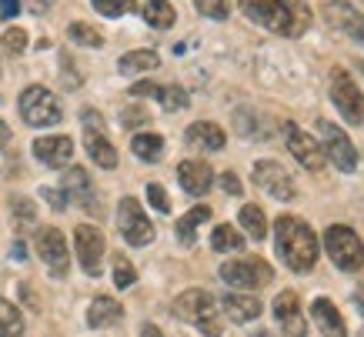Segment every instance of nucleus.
Wrapping results in <instances>:
<instances>
[{
    "label": "nucleus",
    "instance_id": "obj_1",
    "mask_svg": "<svg viewBox=\"0 0 364 337\" xmlns=\"http://www.w3.org/2000/svg\"><path fill=\"white\" fill-rule=\"evenodd\" d=\"M237 4L254 23H264L267 31L284 37H301L311 27V11L301 0H237Z\"/></svg>",
    "mask_w": 364,
    "mask_h": 337
},
{
    "label": "nucleus",
    "instance_id": "obj_2",
    "mask_svg": "<svg viewBox=\"0 0 364 337\" xmlns=\"http://www.w3.org/2000/svg\"><path fill=\"white\" fill-rule=\"evenodd\" d=\"M277 257L291 267V271H298V274H308L314 264H318V237H314V230L304 224V220L298 218H281L277 220Z\"/></svg>",
    "mask_w": 364,
    "mask_h": 337
},
{
    "label": "nucleus",
    "instance_id": "obj_3",
    "mask_svg": "<svg viewBox=\"0 0 364 337\" xmlns=\"http://www.w3.org/2000/svg\"><path fill=\"white\" fill-rule=\"evenodd\" d=\"M174 314L181 317V321L194 324L204 337H221L224 334L221 314H218V301H214L208 291H198V287L184 291L174 301Z\"/></svg>",
    "mask_w": 364,
    "mask_h": 337
},
{
    "label": "nucleus",
    "instance_id": "obj_4",
    "mask_svg": "<svg viewBox=\"0 0 364 337\" xmlns=\"http://www.w3.org/2000/svg\"><path fill=\"white\" fill-rule=\"evenodd\" d=\"M324 247H328L331 261L338 264L341 271H361L364 267V244L351 228L331 224V228L324 230Z\"/></svg>",
    "mask_w": 364,
    "mask_h": 337
},
{
    "label": "nucleus",
    "instance_id": "obj_5",
    "mask_svg": "<svg viewBox=\"0 0 364 337\" xmlns=\"http://www.w3.org/2000/svg\"><path fill=\"white\" fill-rule=\"evenodd\" d=\"M17 107H21V117L27 120L31 127H54L57 120L64 117V114H60L57 97L47 87H41V84H33V87L23 90Z\"/></svg>",
    "mask_w": 364,
    "mask_h": 337
},
{
    "label": "nucleus",
    "instance_id": "obj_6",
    "mask_svg": "<svg viewBox=\"0 0 364 337\" xmlns=\"http://www.w3.org/2000/svg\"><path fill=\"white\" fill-rule=\"evenodd\" d=\"M331 100L338 104V110H341V117L348 124H364V94L344 67L331 70Z\"/></svg>",
    "mask_w": 364,
    "mask_h": 337
},
{
    "label": "nucleus",
    "instance_id": "obj_7",
    "mask_svg": "<svg viewBox=\"0 0 364 337\" xmlns=\"http://www.w3.org/2000/svg\"><path fill=\"white\" fill-rule=\"evenodd\" d=\"M221 277L231 284V287H237V291H257V287L271 284L274 271H271V264L261 261V257H244V261H228L224 264Z\"/></svg>",
    "mask_w": 364,
    "mask_h": 337
},
{
    "label": "nucleus",
    "instance_id": "obj_8",
    "mask_svg": "<svg viewBox=\"0 0 364 337\" xmlns=\"http://www.w3.org/2000/svg\"><path fill=\"white\" fill-rule=\"evenodd\" d=\"M80 120H84V147H87V154L94 157V164L104 167V171H114V167H117V151H114V144L104 137V117H100L97 110H84Z\"/></svg>",
    "mask_w": 364,
    "mask_h": 337
},
{
    "label": "nucleus",
    "instance_id": "obj_9",
    "mask_svg": "<svg viewBox=\"0 0 364 337\" xmlns=\"http://www.w3.org/2000/svg\"><path fill=\"white\" fill-rule=\"evenodd\" d=\"M318 134H321V151H324V161H334L338 171H348L351 174L354 167H358V151H354V144L348 141V134L341 127H334L331 120H318Z\"/></svg>",
    "mask_w": 364,
    "mask_h": 337
},
{
    "label": "nucleus",
    "instance_id": "obj_10",
    "mask_svg": "<svg viewBox=\"0 0 364 337\" xmlns=\"http://www.w3.org/2000/svg\"><path fill=\"white\" fill-rule=\"evenodd\" d=\"M117 228H121L124 240L131 247H147L154 240V224L147 220V214L141 210V204L134 197H124L121 207H117Z\"/></svg>",
    "mask_w": 364,
    "mask_h": 337
},
{
    "label": "nucleus",
    "instance_id": "obj_11",
    "mask_svg": "<svg viewBox=\"0 0 364 337\" xmlns=\"http://www.w3.org/2000/svg\"><path fill=\"white\" fill-rule=\"evenodd\" d=\"M284 144H287V151H291V157H298L301 167H308V171H314L318 174L321 167H324V151H321V144L311 137L308 131H301L298 124H291L287 120L284 124Z\"/></svg>",
    "mask_w": 364,
    "mask_h": 337
},
{
    "label": "nucleus",
    "instance_id": "obj_12",
    "mask_svg": "<svg viewBox=\"0 0 364 337\" xmlns=\"http://www.w3.org/2000/svg\"><path fill=\"white\" fill-rule=\"evenodd\" d=\"M37 254L47 264V271L54 277H64L70 267V254H67V237L57 228H41L37 230Z\"/></svg>",
    "mask_w": 364,
    "mask_h": 337
},
{
    "label": "nucleus",
    "instance_id": "obj_13",
    "mask_svg": "<svg viewBox=\"0 0 364 337\" xmlns=\"http://www.w3.org/2000/svg\"><path fill=\"white\" fill-rule=\"evenodd\" d=\"M254 184L274 200H294V181L277 161H257L254 164Z\"/></svg>",
    "mask_w": 364,
    "mask_h": 337
},
{
    "label": "nucleus",
    "instance_id": "obj_14",
    "mask_svg": "<svg viewBox=\"0 0 364 337\" xmlns=\"http://www.w3.org/2000/svg\"><path fill=\"white\" fill-rule=\"evenodd\" d=\"M74 247H77V261L84 267V274L97 277L104 271L100 267V261H104V234L97 228H90V224H80L74 230Z\"/></svg>",
    "mask_w": 364,
    "mask_h": 337
},
{
    "label": "nucleus",
    "instance_id": "obj_15",
    "mask_svg": "<svg viewBox=\"0 0 364 337\" xmlns=\"http://www.w3.org/2000/svg\"><path fill=\"white\" fill-rule=\"evenodd\" d=\"M321 11H324V17H328L331 27L344 31L354 44L364 47V17L354 11L351 4H344V0H324V7H321Z\"/></svg>",
    "mask_w": 364,
    "mask_h": 337
},
{
    "label": "nucleus",
    "instance_id": "obj_16",
    "mask_svg": "<svg viewBox=\"0 0 364 337\" xmlns=\"http://www.w3.org/2000/svg\"><path fill=\"white\" fill-rule=\"evenodd\" d=\"M274 317L277 324H281V331L291 337H304L308 334V321H304V314H301V297L298 291H281L274 297Z\"/></svg>",
    "mask_w": 364,
    "mask_h": 337
},
{
    "label": "nucleus",
    "instance_id": "obj_17",
    "mask_svg": "<svg viewBox=\"0 0 364 337\" xmlns=\"http://www.w3.org/2000/svg\"><path fill=\"white\" fill-rule=\"evenodd\" d=\"M64 194L67 200H77L80 207H87L90 214H100L97 210V194H94V184H90V177L84 167H70L64 177Z\"/></svg>",
    "mask_w": 364,
    "mask_h": 337
},
{
    "label": "nucleus",
    "instance_id": "obj_18",
    "mask_svg": "<svg viewBox=\"0 0 364 337\" xmlns=\"http://www.w3.org/2000/svg\"><path fill=\"white\" fill-rule=\"evenodd\" d=\"M177 177H181V187L191 197H204L210 191V184H214V171L204 161H184L177 167Z\"/></svg>",
    "mask_w": 364,
    "mask_h": 337
},
{
    "label": "nucleus",
    "instance_id": "obj_19",
    "mask_svg": "<svg viewBox=\"0 0 364 337\" xmlns=\"http://www.w3.org/2000/svg\"><path fill=\"white\" fill-rule=\"evenodd\" d=\"M33 154L41 157V164H47V167H64L67 161H70V154H74V141L70 137H37L33 141Z\"/></svg>",
    "mask_w": 364,
    "mask_h": 337
},
{
    "label": "nucleus",
    "instance_id": "obj_20",
    "mask_svg": "<svg viewBox=\"0 0 364 337\" xmlns=\"http://www.w3.org/2000/svg\"><path fill=\"white\" fill-rule=\"evenodd\" d=\"M221 307L234 324H247V321H254V317H261V301H257L254 294H241V291L224 294Z\"/></svg>",
    "mask_w": 364,
    "mask_h": 337
},
{
    "label": "nucleus",
    "instance_id": "obj_21",
    "mask_svg": "<svg viewBox=\"0 0 364 337\" xmlns=\"http://www.w3.org/2000/svg\"><path fill=\"white\" fill-rule=\"evenodd\" d=\"M311 317L318 321L321 334L324 337H348V327H344V317L338 314V307L328 301V297H318L311 304Z\"/></svg>",
    "mask_w": 364,
    "mask_h": 337
},
{
    "label": "nucleus",
    "instance_id": "obj_22",
    "mask_svg": "<svg viewBox=\"0 0 364 337\" xmlns=\"http://www.w3.org/2000/svg\"><path fill=\"white\" fill-rule=\"evenodd\" d=\"M124 317V307L114 297H94L87 307V324L90 327H114Z\"/></svg>",
    "mask_w": 364,
    "mask_h": 337
},
{
    "label": "nucleus",
    "instance_id": "obj_23",
    "mask_svg": "<svg viewBox=\"0 0 364 337\" xmlns=\"http://www.w3.org/2000/svg\"><path fill=\"white\" fill-rule=\"evenodd\" d=\"M224 131L218 124H210V120H198V124H191L188 127V144L194 147H204V151H221L224 147Z\"/></svg>",
    "mask_w": 364,
    "mask_h": 337
},
{
    "label": "nucleus",
    "instance_id": "obj_24",
    "mask_svg": "<svg viewBox=\"0 0 364 337\" xmlns=\"http://www.w3.org/2000/svg\"><path fill=\"white\" fill-rule=\"evenodd\" d=\"M208 218H210V207H204V204L191 207L188 214L177 220V240H181L184 247H191V244L198 240V228H200V224H204Z\"/></svg>",
    "mask_w": 364,
    "mask_h": 337
},
{
    "label": "nucleus",
    "instance_id": "obj_25",
    "mask_svg": "<svg viewBox=\"0 0 364 337\" xmlns=\"http://www.w3.org/2000/svg\"><path fill=\"white\" fill-rule=\"evenodd\" d=\"M131 151L147 164H157L164 157V137H157V134H137L131 141Z\"/></svg>",
    "mask_w": 364,
    "mask_h": 337
},
{
    "label": "nucleus",
    "instance_id": "obj_26",
    "mask_svg": "<svg viewBox=\"0 0 364 337\" xmlns=\"http://www.w3.org/2000/svg\"><path fill=\"white\" fill-rule=\"evenodd\" d=\"M144 21L157 27V31H167V27H174L177 14L174 7L167 4V0H147V7H144Z\"/></svg>",
    "mask_w": 364,
    "mask_h": 337
},
{
    "label": "nucleus",
    "instance_id": "obj_27",
    "mask_svg": "<svg viewBox=\"0 0 364 337\" xmlns=\"http://www.w3.org/2000/svg\"><path fill=\"white\" fill-rule=\"evenodd\" d=\"M161 64V57L154 54V50H131V54L121 57V74H141V70H154V67Z\"/></svg>",
    "mask_w": 364,
    "mask_h": 337
},
{
    "label": "nucleus",
    "instance_id": "obj_28",
    "mask_svg": "<svg viewBox=\"0 0 364 337\" xmlns=\"http://www.w3.org/2000/svg\"><path fill=\"white\" fill-rule=\"evenodd\" d=\"M237 218H241V228L251 234L254 240H264L267 234V220H264V210L257 204H244L241 210H237Z\"/></svg>",
    "mask_w": 364,
    "mask_h": 337
},
{
    "label": "nucleus",
    "instance_id": "obj_29",
    "mask_svg": "<svg viewBox=\"0 0 364 337\" xmlns=\"http://www.w3.org/2000/svg\"><path fill=\"white\" fill-rule=\"evenodd\" d=\"M0 334L4 337H23V317L21 311L0 297Z\"/></svg>",
    "mask_w": 364,
    "mask_h": 337
},
{
    "label": "nucleus",
    "instance_id": "obj_30",
    "mask_svg": "<svg viewBox=\"0 0 364 337\" xmlns=\"http://www.w3.org/2000/svg\"><path fill=\"white\" fill-rule=\"evenodd\" d=\"M210 247L214 250H241L244 247V237L237 234V228H231V224H218L214 228V234H210Z\"/></svg>",
    "mask_w": 364,
    "mask_h": 337
},
{
    "label": "nucleus",
    "instance_id": "obj_31",
    "mask_svg": "<svg viewBox=\"0 0 364 337\" xmlns=\"http://www.w3.org/2000/svg\"><path fill=\"white\" fill-rule=\"evenodd\" d=\"M67 37H70L74 44H80V47H100L104 44V37H100L90 23H80V21H74L70 27H67Z\"/></svg>",
    "mask_w": 364,
    "mask_h": 337
},
{
    "label": "nucleus",
    "instance_id": "obj_32",
    "mask_svg": "<svg viewBox=\"0 0 364 337\" xmlns=\"http://www.w3.org/2000/svg\"><path fill=\"white\" fill-rule=\"evenodd\" d=\"M161 104H164V110H184L188 107V90L184 87H157V94H154Z\"/></svg>",
    "mask_w": 364,
    "mask_h": 337
},
{
    "label": "nucleus",
    "instance_id": "obj_33",
    "mask_svg": "<svg viewBox=\"0 0 364 337\" xmlns=\"http://www.w3.org/2000/svg\"><path fill=\"white\" fill-rule=\"evenodd\" d=\"M90 4L104 17H124V14H131L137 7V0H90Z\"/></svg>",
    "mask_w": 364,
    "mask_h": 337
},
{
    "label": "nucleus",
    "instance_id": "obj_34",
    "mask_svg": "<svg viewBox=\"0 0 364 337\" xmlns=\"http://www.w3.org/2000/svg\"><path fill=\"white\" fill-rule=\"evenodd\" d=\"M137 281V271H134V264L127 261V257H121V254H117V257H114V284H117V287H131V284Z\"/></svg>",
    "mask_w": 364,
    "mask_h": 337
},
{
    "label": "nucleus",
    "instance_id": "obj_35",
    "mask_svg": "<svg viewBox=\"0 0 364 337\" xmlns=\"http://www.w3.org/2000/svg\"><path fill=\"white\" fill-rule=\"evenodd\" d=\"M194 7L210 21H228V0H194Z\"/></svg>",
    "mask_w": 364,
    "mask_h": 337
},
{
    "label": "nucleus",
    "instance_id": "obj_36",
    "mask_svg": "<svg viewBox=\"0 0 364 337\" xmlns=\"http://www.w3.org/2000/svg\"><path fill=\"white\" fill-rule=\"evenodd\" d=\"M4 50H7V54H23V50H27V33H23L21 27L4 31Z\"/></svg>",
    "mask_w": 364,
    "mask_h": 337
},
{
    "label": "nucleus",
    "instance_id": "obj_37",
    "mask_svg": "<svg viewBox=\"0 0 364 337\" xmlns=\"http://www.w3.org/2000/svg\"><path fill=\"white\" fill-rule=\"evenodd\" d=\"M147 200H151V204H154V210H161V214H167V210H171L167 191L161 184H147Z\"/></svg>",
    "mask_w": 364,
    "mask_h": 337
},
{
    "label": "nucleus",
    "instance_id": "obj_38",
    "mask_svg": "<svg viewBox=\"0 0 364 337\" xmlns=\"http://www.w3.org/2000/svg\"><path fill=\"white\" fill-rule=\"evenodd\" d=\"M147 120H151V117H147V110H144V107H137V104H134V107H127V110H124L121 124H124V127H137V124H147Z\"/></svg>",
    "mask_w": 364,
    "mask_h": 337
},
{
    "label": "nucleus",
    "instance_id": "obj_39",
    "mask_svg": "<svg viewBox=\"0 0 364 337\" xmlns=\"http://www.w3.org/2000/svg\"><path fill=\"white\" fill-rule=\"evenodd\" d=\"M41 197H44V200H47L50 207H54V210H64V207H67L64 187H60V191H54V187H44V191H41Z\"/></svg>",
    "mask_w": 364,
    "mask_h": 337
},
{
    "label": "nucleus",
    "instance_id": "obj_40",
    "mask_svg": "<svg viewBox=\"0 0 364 337\" xmlns=\"http://www.w3.org/2000/svg\"><path fill=\"white\" fill-rule=\"evenodd\" d=\"M11 207H17V218H21L23 224H31L33 220V204L27 200V197H11Z\"/></svg>",
    "mask_w": 364,
    "mask_h": 337
},
{
    "label": "nucleus",
    "instance_id": "obj_41",
    "mask_svg": "<svg viewBox=\"0 0 364 337\" xmlns=\"http://www.w3.org/2000/svg\"><path fill=\"white\" fill-rule=\"evenodd\" d=\"M60 64H64V87H70V90H74V87H80V77L77 74H74V67H70V57H60Z\"/></svg>",
    "mask_w": 364,
    "mask_h": 337
},
{
    "label": "nucleus",
    "instance_id": "obj_42",
    "mask_svg": "<svg viewBox=\"0 0 364 337\" xmlns=\"http://www.w3.org/2000/svg\"><path fill=\"white\" fill-rule=\"evenodd\" d=\"M221 187L228 191V194H241V191H244L241 181H237V174H231V171H224V174H221Z\"/></svg>",
    "mask_w": 364,
    "mask_h": 337
},
{
    "label": "nucleus",
    "instance_id": "obj_43",
    "mask_svg": "<svg viewBox=\"0 0 364 337\" xmlns=\"http://www.w3.org/2000/svg\"><path fill=\"white\" fill-rule=\"evenodd\" d=\"M21 14V0H0V17L4 21H14Z\"/></svg>",
    "mask_w": 364,
    "mask_h": 337
},
{
    "label": "nucleus",
    "instance_id": "obj_44",
    "mask_svg": "<svg viewBox=\"0 0 364 337\" xmlns=\"http://www.w3.org/2000/svg\"><path fill=\"white\" fill-rule=\"evenodd\" d=\"M131 94H134V97H154L157 84H151V80H137V84L131 87Z\"/></svg>",
    "mask_w": 364,
    "mask_h": 337
},
{
    "label": "nucleus",
    "instance_id": "obj_45",
    "mask_svg": "<svg viewBox=\"0 0 364 337\" xmlns=\"http://www.w3.org/2000/svg\"><path fill=\"white\" fill-rule=\"evenodd\" d=\"M351 301H354V307H358V311L364 314V287H358V291L351 294Z\"/></svg>",
    "mask_w": 364,
    "mask_h": 337
},
{
    "label": "nucleus",
    "instance_id": "obj_46",
    "mask_svg": "<svg viewBox=\"0 0 364 337\" xmlns=\"http://www.w3.org/2000/svg\"><path fill=\"white\" fill-rule=\"evenodd\" d=\"M141 337H164V334H161V327H154V324H144V327H141Z\"/></svg>",
    "mask_w": 364,
    "mask_h": 337
},
{
    "label": "nucleus",
    "instance_id": "obj_47",
    "mask_svg": "<svg viewBox=\"0 0 364 337\" xmlns=\"http://www.w3.org/2000/svg\"><path fill=\"white\" fill-rule=\"evenodd\" d=\"M7 144H11V127L0 120V147H7Z\"/></svg>",
    "mask_w": 364,
    "mask_h": 337
},
{
    "label": "nucleus",
    "instance_id": "obj_48",
    "mask_svg": "<svg viewBox=\"0 0 364 337\" xmlns=\"http://www.w3.org/2000/svg\"><path fill=\"white\" fill-rule=\"evenodd\" d=\"M358 67H361V74H364V60H358Z\"/></svg>",
    "mask_w": 364,
    "mask_h": 337
},
{
    "label": "nucleus",
    "instance_id": "obj_49",
    "mask_svg": "<svg viewBox=\"0 0 364 337\" xmlns=\"http://www.w3.org/2000/svg\"><path fill=\"white\" fill-rule=\"evenodd\" d=\"M257 337H271V334H267V331H264V334H257Z\"/></svg>",
    "mask_w": 364,
    "mask_h": 337
},
{
    "label": "nucleus",
    "instance_id": "obj_50",
    "mask_svg": "<svg viewBox=\"0 0 364 337\" xmlns=\"http://www.w3.org/2000/svg\"><path fill=\"white\" fill-rule=\"evenodd\" d=\"M0 337H4V334H0Z\"/></svg>",
    "mask_w": 364,
    "mask_h": 337
},
{
    "label": "nucleus",
    "instance_id": "obj_51",
    "mask_svg": "<svg viewBox=\"0 0 364 337\" xmlns=\"http://www.w3.org/2000/svg\"><path fill=\"white\" fill-rule=\"evenodd\" d=\"M361 337H364V334H361Z\"/></svg>",
    "mask_w": 364,
    "mask_h": 337
}]
</instances>
